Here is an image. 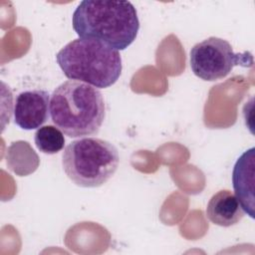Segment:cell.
<instances>
[{
  "label": "cell",
  "instance_id": "obj_1",
  "mask_svg": "<svg viewBox=\"0 0 255 255\" xmlns=\"http://www.w3.org/2000/svg\"><path fill=\"white\" fill-rule=\"evenodd\" d=\"M80 38L95 39L116 50L127 49L136 38L139 20L129 1L84 0L72 16Z\"/></svg>",
  "mask_w": 255,
  "mask_h": 255
},
{
  "label": "cell",
  "instance_id": "obj_2",
  "mask_svg": "<svg viewBox=\"0 0 255 255\" xmlns=\"http://www.w3.org/2000/svg\"><path fill=\"white\" fill-rule=\"evenodd\" d=\"M50 116L53 124L69 137L97 134L106 118L105 101L96 87L70 80L54 90Z\"/></svg>",
  "mask_w": 255,
  "mask_h": 255
},
{
  "label": "cell",
  "instance_id": "obj_3",
  "mask_svg": "<svg viewBox=\"0 0 255 255\" xmlns=\"http://www.w3.org/2000/svg\"><path fill=\"white\" fill-rule=\"evenodd\" d=\"M56 61L70 80L106 89L122 74V58L118 50L95 39L78 38L64 46Z\"/></svg>",
  "mask_w": 255,
  "mask_h": 255
},
{
  "label": "cell",
  "instance_id": "obj_4",
  "mask_svg": "<svg viewBox=\"0 0 255 255\" xmlns=\"http://www.w3.org/2000/svg\"><path fill=\"white\" fill-rule=\"evenodd\" d=\"M120 162L117 147L108 140L84 137L70 142L62 155L66 175L78 186L99 187L117 171Z\"/></svg>",
  "mask_w": 255,
  "mask_h": 255
},
{
  "label": "cell",
  "instance_id": "obj_5",
  "mask_svg": "<svg viewBox=\"0 0 255 255\" xmlns=\"http://www.w3.org/2000/svg\"><path fill=\"white\" fill-rule=\"evenodd\" d=\"M189 61L196 77L213 82L225 78L235 66L251 67L253 56L249 52L234 53L228 41L209 37L191 48Z\"/></svg>",
  "mask_w": 255,
  "mask_h": 255
},
{
  "label": "cell",
  "instance_id": "obj_6",
  "mask_svg": "<svg viewBox=\"0 0 255 255\" xmlns=\"http://www.w3.org/2000/svg\"><path fill=\"white\" fill-rule=\"evenodd\" d=\"M14 122L22 129L41 128L49 120L50 94L45 90L20 93L15 100Z\"/></svg>",
  "mask_w": 255,
  "mask_h": 255
},
{
  "label": "cell",
  "instance_id": "obj_7",
  "mask_svg": "<svg viewBox=\"0 0 255 255\" xmlns=\"http://www.w3.org/2000/svg\"><path fill=\"white\" fill-rule=\"evenodd\" d=\"M254 150L251 147L244 151L236 160L232 172L235 195L244 212L251 218H254Z\"/></svg>",
  "mask_w": 255,
  "mask_h": 255
},
{
  "label": "cell",
  "instance_id": "obj_8",
  "mask_svg": "<svg viewBox=\"0 0 255 255\" xmlns=\"http://www.w3.org/2000/svg\"><path fill=\"white\" fill-rule=\"evenodd\" d=\"M244 214L245 212L236 195L227 189L213 194L206 207L207 218L213 224L222 227L237 224Z\"/></svg>",
  "mask_w": 255,
  "mask_h": 255
},
{
  "label": "cell",
  "instance_id": "obj_9",
  "mask_svg": "<svg viewBox=\"0 0 255 255\" xmlns=\"http://www.w3.org/2000/svg\"><path fill=\"white\" fill-rule=\"evenodd\" d=\"M37 148L47 154H54L61 151L65 145L64 132L57 127L44 126L37 129L34 136Z\"/></svg>",
  "mask_w": 255,
  "mask_h": 255
}]
</instances>
